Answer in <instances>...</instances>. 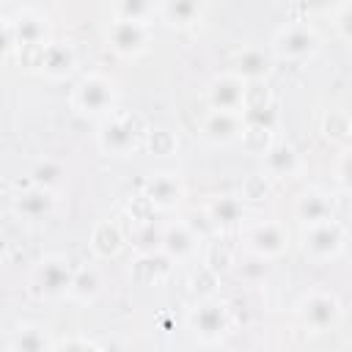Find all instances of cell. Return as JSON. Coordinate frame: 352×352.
Segmentation results:
<instances>
[{"label": "cell", "instance_id": "6da1fadb", "mask_svg": "<svg viewBox=\"0 0 352 352\" xmlns=\"http://www.w3.org/2000/svg\"><path fill=\"white\" fill-rule=\"evenodd\" d=\"M72 104L77 113L104 121L107 116L116 113V82L102 72H88L77 80Z\"/></svg>", "mask_w": 352, "mask_h": 352}, {"label": "cell", "instance_id": "7a4b0ae2", "mask_svg": "<svg viewBox=\"0 0 352 352\" xmlns=\"http://www.w3.org/2000/svg\"><path fill=\"white\" fill-rule=\"evenodd\" d=\"M74 278V267L66 256L50 253L38 258L30 270V292L41 300H60L69 297V286Z\"/></svg>", "mask_w": 352, "mask_h": 352}, {"label": "cell", "instance_id": "3957f363", "mask_svg": "<svg viewBox=\"0 0 352 352\" xmlns=\"http://www.w3.org/2000/svg\"><path fill=\"white\" fill-rule=\"evenodd\" d=\"M319 33L305 22V19H292L286 25H280L272 36V52L280 60H292V63H302L311 60L319 52Z\"/></svg>", "mask_w": 352, "mask_h": 352}, {"label": "cell", "instance_id": "277c9868", "mask_svg": "<svg viewBox=\"0 0 352 352\" xmlns=\"http://www.w3.org/2000/svg\"><path fill=\"white\" fill-rule=\"evenodd\" d=\"M341 300L336 292L330 289H311L300 297L297 302V319L302 322V327H308L311 333H324V330H333L338 322H341Z\"/></svg>", "mask_w": 352, "mask_h": 352}, {"label": "cell", "instance_id": "5b68a950", "mask_svg": "<svg viewBox=\"0 0 352 352\" xmlns=\"http://www.w3.org/2000/svg\"><path fill=\"white\" fill-rule=\"evenodd\" d=\"M346 248V228L333 217L314 226H302V250L314 261H330L338 258Z\"/></svg>", "mask_w": 352, "mask_h": 352}, {"label": "cell", "instance_id": "8992f818", "mask_svg": "<svg viewBox=\"0 0 352 352\" xmlns=\"http://www.w3.org/2000/svg\"><path fill=\"white\" fill-rule=\"evenodd\" d=\"M242 239H245V248H248L258 261H270V258H278V256L286 250V245H289V231H286L283 223H278V220H258V223L245 226Z\"/></svg>", "mask_w": 352, "mask_h": 352}, {"label": "cell", "instance_id": "52a82bcc", "mask_svg": "<svg viewBox=\"0 0 352 352\" xmlns=\"http://www.w3.org/2000/svg\"><path fill=\"white\" fill-rule=\"evenodd\" d=\"M187 324H190V330L195 333L198 341L214 344V341H220L228 333L231 316H228V308L223 302H217V300H201V302H195L190 308Z\"/></svg>", "mask_w": 352, "mask_h": 352}, {"label": "cell", "instance_id": "ba28073f", "mask_svg": "<svg viewBox=\"0 0 352 352\" xmlns=\"http://www.w3.org/2000/svg\"><path fill=\"white\" fill-rule=\"evenodd\" d=\"M138 138H140L138 124H135V118L126 116V113H113V116H107V118L102 121L99 135H96L99 148H102L104 154H110V157H126V154H132L135 146H138Z\"/></svg>", "mask_w": 352, "mask_h": 352}, {"label": "cell", "instance_id": "9c48e42d", "mask_svg": "<svg viewBox=\"0 0 352 352\" xmlns=\"http://www.w3.org/2000/svg\"><path fill=\"white\" fill-rule=\"evenodd\" d=\"M248 80H242L234 72L214 74L209 82V107L212 110H228V113H245L248 107Z\"/></svg>", "mask_w": 352, "mask_h": 352}, {"label": "cell", "instance_id": "30bf717a", "mask_svg": "<svg viewBox=\"0 0 352 352\" xmlns=\"http://www.w3.org/2000/svg\"><path fill=\"white\" fill-rule=\"evenodd\" d=\"M107 44L118 55L135 58V55L146 52V47H148V25L146 22H132V19H116V16H110Z\"/></svg>", "mask_w": 352, "mask_h": 352}, {"label": "cell", "instance_id": "8fae6325", "mask_svg": "<svg viewBox=\"0 0 352 352\" xmlns=\"http://www.w3.org/2000/svg\"><path fill=\"white\" fill-rule=\"evenodd\" d=\"M245 116L228 113V110H209L201 121V135L214 146H228L239 138H245Z\"/></svg>", "mask_w": 352, "mask_h": 352}, {"label": "cell", "instance_id": "7c38bea8", "mask_svg": "<svg viewBox=\"0 0 352 352\" xmlns=\"http://www.w3.org/2000/svg\"><path fill=\"white\" fill-rule=\"evenodd\" d=\"M261 168L275 179H294L302 170V157L292 143L275 140L261 151Z\"/></svg>", "mask_w": 352, "mask_h": 352}, {"label": "cell", "instance_id": "4fadbf2b", "mask_svg": "<svg viewBox=\"0 0 352 352\" xmlns=\"http://www.w3.org/2000/svg\"><path fill=\"white\" fill-rule=\"evenodd\" d=\"M55 204H58V198H55L52 190L38 187V184H30L22 192H16V198H14V214L22 217V220H47L55 212Z\"/></svg>", "mask_w": 352, "mask_h": 352}, {"label": "cell", "instance_id": "5bb4252c", "mask_svg": "<svg viewBox=\"0 0 352 352\" xmlns=\"http://www.w3.org/2000/svg\"><path fill=\"white\" fill-rule=\"evenodd\" d=\"M336 204H333V195L322 187H308L297 195L294 201V214L302 226H314V223H322V220H333Z\"/></svg>", "mask_w": 352, "mask_h": 352}, {"label": "cell", "instance_id": "9a60e30c", "mask_svg": "<svg viewBox=\"0 0 352 352\" xmlns=\"http://www.w3.org/2000/svg\"><path fill=\"white\" fill-rule=\"evenodd\" d=\"M19 41V44H36V47H47L50 44V25L44 16L33 14V11H22V16L16 22L6 19V41L8 47H14L11 41Z\"/></svg>", "mask_w": 352, "mask_h": 352}, {"label": "cell", "instance_id": "2e32d148", "mask_svg": "<svg viewBox=\"0 0 352 352\" xmlns=\"http://www.w3.org/2000/svg\"><path fill=\"white\" fill-rule=\"evenodd\" d=\"M198 234L190 228V223H173L162 231L160 236V245H162V253L168 261H187L195 256V248H198Z\"/></svg>", "mask_w": 352, "mask_h": 352}, {"label": "cell", "instance_id": "e0dca14e", "mask_svg": "<svg viewBox=\"0 0 352 352\" xmlns=\"http://www.w3.org/2000/svg\"><path fill=\"white\" fill-rule=\"evenodd\" d=\"M6 352H52V341L41 324L19 322L6 336Z\"/></svg>", "mask_w": 352, "mask_h": 352}, {"label": "cell", "instance_id": "ac0fdd59", "mask_svg": "<svg viewBox=\"0 0 352 352\" xmlns=\"http://www.w3.org/2000/svg\"><path fill=\"white\" fill-rule=\"evenodd\" d=\"M209 223L214 228H234L245 220V204L239 195H231V192H220V195H212L204 206Z\"/></svg>", "mask_w": 352, "mask_h": 352}, {"label": "cell", "instance_id": "d6986e66", "mask_svg": "<svg viewBox=\"0 0 352 352\" xmlns=\"http://www.w3.org/2000/svg\"><path fill=\"white\" fill-rule=\"evenodd\" d=\"M41 72L52 80H60L66 74L74 72L77 66V55L72 50V44H63V41H50L47 47H41V60H38Z\"/></svg>", "mask_w": 352, "mask_h": 352}, {"label": "cell", "instance_id": "ffe728a7", "mask_svg": "<svg viewBox=\"0 0 352 352\" xmlns=\"http://www.w3.org/2000/svg\"><path fill=\"white\" fill-rule=\"evenodd\" d=\"M146 195L154 206L170 209L182 198V182L173 173H151V179L146 182Z\"/></svg>", "mask_w": 352, "mask_h": 352}, {"label": "cell", "instance_id": "44dd1931", "mask_svg": "<svg viewBox=\"0 0 352 352\" xmlns=\"http://www.w3.org/2000/svg\"><path fill=\"white\" fill-rule=\"evenodd\" d=\"M234 74H239L242 80L248 82H256V80H264L270 74V58L264 55V50L258 47H242L236 55H234Z\"/></svg>", "mask_w": 352, "mask_h": 352}, {"label": "cell", "instance_id": "7402d4cb", "mask_svg": "<svg viewBox=\"0 0 352 352\" xmlns=\"http://www.w3.org/2000/svg\"><path fill=\"white\" fill-rule=\"evenodd\" d=\"M102 286H104L102 270L88 264V267L74 270V278H72V286H69V297L77 300V302H94L102 294Z\"/></svg>", "mask_w": 352, "mask_h": 352}, {"label": "cell", "instance_id": "603a6c76", "mask_svg": "<svg viewBox=\"0 0 352 352\" xmlns=\"http://www.w3.org/2000/svg\"><path fill=\"white\" fill-rule=\"evenodd\" d=\"M66 179V168L60 160L55 157H41L33 168H30V184H38V187H47L52 192H58V187L63 184Z\"/></svg>", "mask_w": 352, "mask_h": 352}, {"label": "cell", "instance_id": "cb8c5ba5", "mask_svg": "<svg viewBox=\"0 0 352 352\" xmlns=\"http://www.w3.org/2000/svg\"><path fill=\"white\" fill-rule=\"evenodd\" d=\"M157 14H162V19L168 25H192L201 19L204 6L198 3H187V0H176V3H162L157 6Z\"/></svg>", "mask_w": 352, "mask_h": 352}, {"label": "cell", "instance_id": "d4e9b609", "mask_svg": "<svg viewBox=\"0 0 352 352\" xmlns=\"http://www.w3.org/2000/svg\"><path fill=\"white\" fill-rule=\"evenodd\" d=\"M151 14H157V6H148L140 0H124L110 8V16H116V19H132V22H146V25H148Z\"/></svg>", "mask_w": 352, "mask_h": 352}, {"label": "cell", "instance_id": "484cf974", "mask_svg": "<svg viewBox=\"0 0 352 352\" xmlns=\"http://www.w3.org/2000/svg\"><path fill=\"white\" fill-rule=\"evenodd\" d=\"M52 352H104V349L85 336H66L58 344H52Z\"/></svg>", "mask_w": 352, "mask_h": 352}, {"label": "cell", "instance_id": "4316f807", "mask_svg": "<svg viewBox=\"0 0 352 352\" xmlns=\"http://www.w3.org/2000/svg\"><path fill=\"white\" fill-rule=\"evenodd\" d=\"M336 182L341 184V190H346V192H352V148H346V151H341L338 154V160H336Z\"/></svg>", "mask_w": 352, "mask_h": 352}, {"label": "cell", "instance_id": "83f0119b", "mask_svg": "<svg viewBox=\"0 0 352 352\" xmlns=\"http://www.w3.org/2000/svg\"><path fill=\"white\" fill-rule=\"evenodd\" d=\"M333 22H336L338 36L346 38V41H352V3H341V6H336V11H333Z\"/></svg>", "mask_w": 352, "mask_h": 352}]
</instances>
